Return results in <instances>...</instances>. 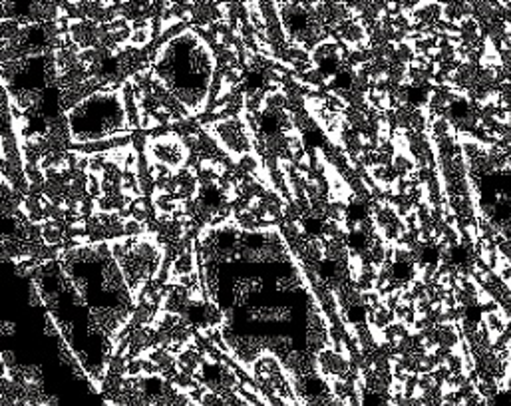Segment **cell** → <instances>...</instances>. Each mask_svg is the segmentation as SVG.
<instances>
[{
	"mask_svg": "<svg viewBox=\"0 0 511 406\" xmlns=\"http://www.w3.org/2000/svg\"><path fill=\"white\" fill-rule=\"evenodd\" d=\"M0 335L4 339H12L18 335V323L16 321H10V319H4L0 323Z\"/></svg>",
	"mask_w": 511,
	"mask_h": 406,
	"instance_id": "cell-2",
	"label": "cell"
},
{
	"mask_svg": "<svg viewBox=\"0 0 511 406\" xmlns=\"http://www.w3.org/2000/svg\"><path fill=\"white\" fill-rule=\"evenodd\" d=\"M144 376V360L140 356L125 358V378H140Z\"/></svg>",
	"mask_w": 511,
	"mask_h": 406,
	"instance_id": "cell-1",
	"label": "cell"
}]
</instances>
